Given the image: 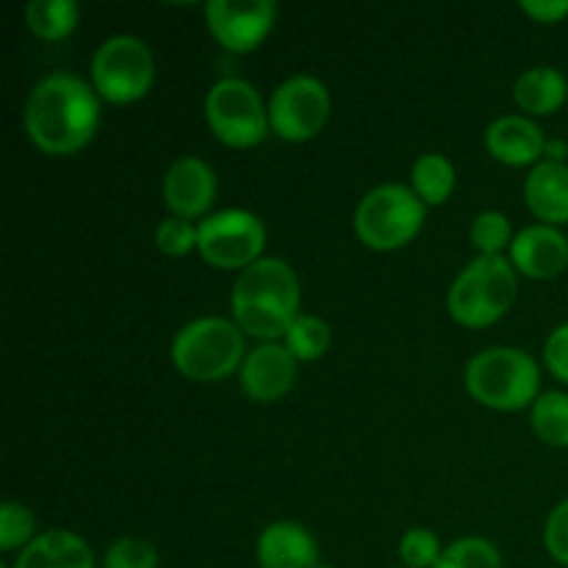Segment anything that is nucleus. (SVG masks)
Here are the masks:
<instances>
[{"mask_svg": "<svg viewBox=\"0 0 568 568\" xmlns=\"http://www.w3.org/2000/svg\"><path fill=\"white\" fill-rule=\"evenodd\" d=\"M100 94L75 72L55 70L33 83L22 109L28 139L44 155L81 153L100 128Z\"/></svg>", "mask_w": 568, "mask_h": 568, "instance_id": "nucleus-1", "label": "nucleus"}, {"mask_svg": "<svg viewBox=\"0 0 568 568\" xmlns=\"http://www.w3.org/2000/svg\"><path fill=\"white\" fill-rule=\"evenodd\" d=\"M303 288L288 261L264 255L253 266L242 270L233 281L231 311L233 322L244 336L264 342H281L292 322L300 316Z\"/></svg>", "mask_w": 568, "mask_h": 568, "instance_id": "nucleus-2", "label": "nucleus"}, {"mask_svg": "<svg viewBox=\"0 0 568 568\" xmlns=\"http://www.w3.org/2000/svg\"><path fill=\"white\" fill-rule=\"evenodd\" d=\"M464 383L477 405L510 414L541 397V366L521 347H488L466 361Z\"/></svg>", "mask_w": 568, "mask_h": 568, "instance_id": "nucleus-3", "label": "nucleus"}, {"mask_svg": "<svg viewBox=\"0 0 568 568\" xmlns=\"http://www.w3.org/2000/svg\"><path fill=\"white\" fill-rule=\"evenodd\" d=\"M519 272L508 255H477L458 272L447 292V311L458 325L491 327L514 308Z\"/></svg>", "mask_w": 568, "mask_h": 568, "instance_id": "nucleus-4", "label": "nucleus"}, {"mask_svg": "<svg viewBox=\"0 0 568 568\" xmlns=\"http://www.w3.org/2000/svg\"><path fill=\"white\" fill-rule=\"evenodd\" d=\"M244 349L242 327L225 316H197L175 333L170 344V361L186 381L220 383L242 369Z\"/></svg>", "mask_w": 568, "mask_h": 568, "instance_id": "nucleus-5", "label": "nucleus"}, {"mask_svg": "<svg viewBox=\"0 0 568 568\" xmlns=\"http://www.w3.org/2000/svg\"><path fill=\"white\" fill-rule=\"evenodd\" d=\"M427 220V205L405 183H377L355 205L353 227L361 244L375 253H394L414 242Z\"/></svg>", "mask_w": 568, "mask_h": 568, "instance_id": "nucleus-6", "label": "nucleus"}, {"mask_svg": "<svg viewBox=\"0 0 568 568\" xmlns=\"http://www.w3.org/2000/svg\"><path fill=\"white\" fill-rule=\"evenodd\" d=\"M89 75L94 92L105 103H136L155 83V55L144 39L133 33H114L94 48Z\"/></svg>", "mask_w": 568, "mask_h": 568, "instance_id": "nucleus-7", "label": "nucleus"}, {"mask_svg": "<svg viewBox=\"0 0 568 568\" xmlns=\"http://www.w3.org/2000/svg\"><path fill=\"white\" fill-rule=\"evenodd\" d=\"M205 122L222 144L255 148L272 133L270 109L258 89L244 78H220L205 94Z\"/></svg>", "mask_w": 568, "mask_h": 568, "instance_id": "nucleus-8", "label": "nucleus"}, {"mask_svg": "<svg viewBox=\"0 0 568 568\" xmlns=\"http://www.w3.org/2000/svg\"><path fill=\"white\" fill-rule=\"evenodd\" d=\"M266 225L247 209H222L197 222V253L214 270H247L264 258Z\"/></svg>", "mask_w": 568, "mask_h": 568, "instance_id": "nucleus-9", "label": "nucleus"}, {"mask_svg": "<svg viewBox=\"0 0 568 568\" xmlns=\"http://www.w3.org/2000/svg\"><path fill=\"white\" fill-rule=\"evenodd\" d=\"M266 109H270V128L277 139L303 144L320 136L322 128L327 125L333 98L322 78L300 72L272 89Z\"/></svg>", "mask_w": 568, "mask_h": 568, "instance_id": "nucleus-10", "label": "nucleus"}, {"mask_svg": "<svg viewBox=\"0 0 568 568\" xmlns=\"http://www.w3.org/2000/svg\"><path fill=\"white\" fill-rule=\"evenodd\" d=\"M277 20L275 0H209L205 22L222 50L253 53L272 33Z\"/></svg>", "mask_w": 568, "mask_h": 568, "instance_id": "nucleus-11", "label": "nucleus"}, {"mask_svg": "<svg viewBox=\"0 0 568 568\" xmlns=\"http://www.w3.org/2000/svg\"><path fill=\"white\" fill-rule=\"evenodd\" d=\"M300 361L283 342H264L253 347L239 369V386L247 399L258 405H272L292 392L297 381Z\"/></svg>", "mask_w": 568, "mask_h": 568, "instance_id": "nucleus-12", "label": "nucleus"}, {"mask_svg": "<svg viewBox=\"0 0 568 568\" xmlns=\"http://www.w3.org/2000/svg\"><path fill=\"white\" fill-rule=\"evenodd\" d=\"M216 172L200 155H181L164 172V203L172 216L205 220L216 200Z\"/></svg>", "mask_w": 568, "mask_h": 568, "instance_id": "nucleus-13", "label": "nucleus"}, {"mask_svg": "<svg viewBox=\"0 0 568 568\" xmlns=\"http://www.w3.org/2000/svg\"><path fill=\"white\" fill-rule=\"evenodd\" d=\"M508 258L519 275L530 281H552L568 270V236L560 227L532 222L516 231Z\"/></svg>", "mask_w": 568, "mask_h": 568, "instance_id": "nucleus-14", "label": "nucleus"}, {"mask_svg": "<svg viewBox=\"0 0 568 568\" xmlns=\"http://www.w3.org/2000/svg\"><path fill=\"white\" fill-rule=\"evenodd\" d=\"M486 150L505 166H536L544 161L547 133L532 116L503 114L486 128Z\"/></svg>", "mask_w": 568, "mask_h": 568, "instance_id": "nucleus-15", "label": "nucleus"}, {"mask_svg": "<svg viewBox=\"0 0 568 568\" xmlns=\"http://www.w3.org/2000/svg\"><path fill=\"white\" fill-rule=\"evenodd\" d=\"M255 560L258 568H316L322 564L314 532L288 519L272 521L261 530L255 541Z\"/></svg>", "mask_w": 568, "mask_h": 568, "instance_id": "nucleus-16", "label": "nucleus"}, {"mask_svg": "<svg viewBox=\"0 0 568 568\" xmlns=\"http://www.w3.org/2000/svg\"><path fill=\"white\" fill-rule=\"evenodd\" d=\"M525 203L541 225L560 227L568 222V164L538 161L525 178Z\"/></svg>", "mask_w": 568, "mask_h": 568, "instance_id": "nucleus-17", "label": "nucleus"}, {"mask_svg": "<svg viewBox=\"0 0 568 568\" xmlns=\"http://www.w3.org/2000/svg\"><path fill=\"white\" fill-rule=\"evenodd\" d=\"M11 568H94V552L83 536L53 527L39 532Z\"/></svg>", "mask_w": 568, "mask_h": 568, "instance_id": "nucleus-18", "label": "nucleus"}, {"mask_svg": "<svg viewBox=\"0 0 568 568\" xmlns=\"http://www.w3.org/2000/svg\"><path fill=\"white\" fill-rule=\"evenodd\" d=\"M514 100L527 116H549L568 103V78L558 67L538 64L521 72L514 83Z\"/></svg>", "mask_w": 568, "mask_h": 568, "instance_id": "nucleus-19", "label": "nucleus"}, {"mask_svg": "<svg viewBox=\"0 0 568 568\" xmlns=\"http://www.w3.org/2000/svg\"><path fill=\"white\" fill-rule=\"evenodd\" d=\"M455 164L442 153H422L410 166V189L427 209L447 203L455 192Z\"/></svg>", "mask_w": 568, "mask_h": 568, "instance_id": "nucleus-20", "label": "nucleus"}, {"mask_svg": "<svg viewBox=\"0 0 568 568\" xmlns=\"http://www.w3.org/2000/svg\"><path fill=\"white\" fill-rule=\"evenodd\" d=\"M81 22V6L75 0H31L26 3V26L44 42H61Z\"/></svg>", "mask_w": 568, "mask_h": 568, "instance_id": "nucleus-21", "label": "nucleus"}, {"mask_svg": "<svg viewBox=\"0 0 568 568\" xmlns=\"http://www.w3.org/2000/svg\"><path fill=\"white\" fill-rule=\"evenodd\" d=\"M530 427L547 447L568 449V394L544 392L530 408Z\"/></svg>", "mask_w": 568, "mask_h": 568, "instance_id": "nucleus-22", "label": "nucleus"}, {"mask_svg": "<svg viewBox=\"0 0 568 568\" xmlns=\"http://www.w3.org/2000/svg\"><path fill=\"white\" fill-rule=\"evenodd\" d=\"M283 344L297 361H320L333 344V327L316 314H300L283 336Z\"/></svg>", "mask_w": 568, "mask_h": 568, "instance_id": "nucleus-23", "label": "nucleus"}, {"mask_svg": "<svg viewBox=\"0 0 568 568\" xmlns=\"http://www.w3.org/2000/svg\"><path fill=\"white\" fill-rule=\"evenodd\" d=\"M436 568H503V552L483 536H466L444 547Z\"/></svg>", "mask_w": 568, "mask_h": 568, "instance_id": "nucleus-24", "label": "nucleus"}, {"mask_svg": "<svg viewBox=\"0 0 568 568\" xmlns=\"http://www.w3.org/2000/svg\"><path fill=\"white\" fill-rule=\"evenodd\" d=\"M514 236L516 233L510 227L508 214H503V211L488 209L471 220L469 242L477 250V255H505V250H510Z\"/></svg>", "mask_w": 568, "mask_h": 568, "instance_id": "nucleus-25", "label": "nucleus"}, {"mask_svg": "<svg viewBox=\"0 0 568 568\" xmlns=\"http://www.w3.org/2000/svg\"><path fill=\"white\" fill-rule=\"evenodd\" d=\"M37 516L28 505L6 499L0 505V549L3 552H14V549H26L28 544L37 538Z\"/></svg>", "mask_w": 568, "mask_h": 568, "instance_id": "nucleus-26", "label": "nucleus"}, {"mask_svg": "<svg viewBox=\"0 0 568 568\" xmlns=\"http://www.w3.org/2000/svg\"><path fill=\"white\" fill-rule=\"evenodd\" d=\"M103 568H159V549L148 538L122 536L105 547Z\"/></svg>", "mask_w": 568, "mask_h": 568, "instance_id": "nucleus-27", "label": "nucleus"}, {"mask_svg": "<svg viewBox=\"0 0 568 568\" xmlns=\"http://www.w3.org/2000/svg\"><path fill=\"white\" fill-rule=\"evenodd\" d=\"M442 552V538L427 527H410L399 538V560L405 568H436Z\"/></svg>", "mask_w": 568, "mask_h": 568, "instance_id": "nucleus-28", "label": "nucleus"}, {"mask_svg": "<svg viewBox=\"0 0 568 568\" xmlns=\"http://www.w3.org/2000/svg\"><path fill=\"white\" fill-rule=\"evenodd\" d=\"M155 247L170 258H183L192 250H197V222L183 220V216H164L155 225Z\"/></svg>", "mask_w": 568, "mask_h": 568, "instance_id": "nucleus-29", "label": "nucleus"}, {"mask_svg": "<svg viewBox=\"0 0 568 568\" xmlns=\"http://www.w3.org/2000/svg\"><path fill=\"white\" fill-rule=\"evenodd\" d=\"M544 547L555 564L568 568V497L549 510L544 525Z\"/></svg>", "mask_w": 568, "mask_h": 568, "instance_id": "nucleus-30", "label": "nucleus"}, {"mask_svg": "<svg viewBox=\"0 0 568 568\" xmlns=\"http://www.w3.org/2000/svg\"><path fill=\"white\" fill-rule=\"evenodd\" d=\"M544 364L560 383L568 386V322L555 327L547 342H544Z\"/></svg>", "mask_w": 568, "mask_h": 568, "instance_id": "nucleus-31", "label": "nucleus"}, {"mask_svg": "<svg viewBox=\"0 0 568 568\" xmlns=\"http://www.w3.org/2000/svg\"><path fill=\"white\" fill-rule=\"evenodd\" d=\"M519 9L530 20L552 26V22H564L568 17V0H521Z\"/></svg>", "mask_w": 568, "mask_h": 568, "instance_id": "nucleus-32", "label": "nucleus"}, {"mask_svg": "<svg viewBox=\"0 0 568 568\" xmlns=\"http://www.w3.org/2000/svg\"><path fill=\"white\" fill-rule=\"evenodd\" d=\"M568 159V144L564 139H547V148H544V161H560L566 164Z\"/></svg>", "mask_w": 568, "mask_h": 568, "instance_id": "nucleus-33", "label": "nucleus"}, {"mask_svg": "<svg viewBox=\"0 0 568 568\" xmlns=\"http://www.w3.org/2000/svg\"><path fill=\"white\" fill-rule=\"evenodd\" d=\"M316 568H338V566H333V564H320Z\"/></svg>", "mask_w": 568, "mask_h": 568, "instance_id": "nucleus-34", "label": "nucleus"}, {"mask_svg": "<svg viewBox=\"0 0 568 568\" xmlns=\"http://www.w3.org/2000/svg\"><path fill=\"white\" fill-rule=\"evenodd\" d=\"M0 568H9V566H3V564H0Z\"/></svg>", "mask_w": 568, "mask_h": 568, "instance_id": "nucleus-35", "label": "nucleus"}]
</instances>
